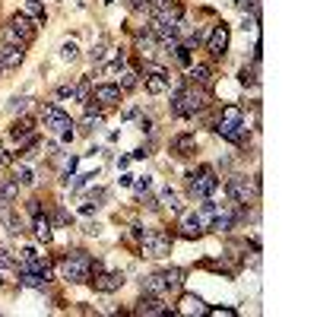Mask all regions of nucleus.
Here are the masks:
<instances>
[{"label":"nucleus","mask_w":317,"mask_h":317,"mask_svg":"<svg viewBox=\"0 0 317 317\" xmlns=\"http://www.w3.org/2000/svg\"><path fill=\"white\" fill-rule=\"evenodd\" d=\"M20 283L29 286V289H45V279L35 276V273H20Z\"/></svg>","instance_id":"nucleus-30"},{"label":"nucleus","mask_w":317,"mask_h":317,"mask_svg":"<svg viewBox=\"0 0 317 317\" xmlns=\"http://www.w3.org/2000/svg\"><path fill=\"white\" fill-rule=\"evenodd\" d=\"M96 178H99V172H86V175H80V178H73V181H67V184H70L73 191H80L83 184H89V181H96Z\"/></svg>","instance_id":"nucleus-34"},{"label":"nucleus","mask_w":317,"mask_h":317,"mask_svg":"<svg viewBox=\"0 0 317 317\" xmlns=\"http://www.w3.org/2000/svg\"><path fill=\"white\" fill-rule=\"evenodd\" d=\"M105 54H108V39H99L96 45H92V51H89L92 64H102V61H105Z\"/></svg>","instance_id":"nucleus-26"},{"label":"nucleus","mask_w":317,"mask_h":317,"mask_svg":"<svg viewBox=\"0 0 317 317\" xmlns=\"http://www.w3.org/2000/svg\"><path fill=\"white\" fill-rule=\"evenodd\" d=\"M219 175H216V169L213 165H200L197 172H191L188 175V194L194 197V200H207V197H213L216 191H219Z\"/></svg>","instance_id":"nucleus-4"},{"label":"nucleus","mask_w":317,"mask_h":317,"mask_svg":"<svg viewBox=\"0 0 317 317\" xmlns=\"http://www.w3.org/2000/svg\"><path fill=\"white\" fill-rule=\"evenodd\" d=\"M134 184H137V191H140V194H146V191H149V184H153V181H149V178H140V181H134Z\"/></svg>","instance_id":"nucleus-43"},{"label":"nucleus","mask_w":317,"mask_h":317,"mask_svg":"<svg viewBox=\"0 0 317 317\" xmlns=\"http://www.w3.org/2000/svg\"><path fill=\"white\" fill-rule=\"evenodd\" d=\"M105 4H115V0H105Z\"/></svg>","instance_id":"nucleus-47"},{"label":"nucleus","mask_w":317,"mask_h":317,"mask_svg":"<svg viewBox=\"0 0 317 317\" xmlns=\"http://www.w3.org/2000/svg\"><path fill=\"white\" fill-rule=\"evenodd\" d=\"M121 92L124 89L118 83H99V86H92V99L102 105H115V102H121Z\"/></svg>","instance_id":"nucleus-13"},{"label":"nucleus","mask_w":317,"mask_h":317,"mask_svg":"<svg viewBox=\"0 0 317 317\" xmlns=\"http://www.w3.org/2000/svg\"><path fill=\"white\" fill-rule=\"evenodd\" d=\"M89 99H92V83H89V80H80V83H77V102L86 105Z\"/></svg>","instance_id":"nucleus-31"},{"label":"nucleus","mask_w":317,"mask_h":317,"mask_svg":"<svg viewBox=\"0 0 317 317\" xmlns=\"http://www.w3.org/2000/svg\"><path fill=\"white\" fill-rule=\"evenodd\" d=\"M29 213L32 216H42V200H29Z\"/></svg>","instance_id":"nucleus-41"},{"label":"nucleus","mask_w":317,"mask_h":317,"mask_svg":"<svg viewBox=\"0 0 317 317\" xmlns=\"http://www.w3.org/2000/svg\"><path fill=\"white\" fill-rule=\"evenodd\" d=\"M216 134L222 140H229L235 146H245L248 143V124H245V111L238 105H226L219 115V124H216Z\"/></svg>","instance_id":"nucleus-2"},{"label":"nucleus","mask_w":317,"mask_h":317,"mask_svg":"<svg viewBox=\"0 0 317 317\" xmlns=\"http://www.w3.org/2000/svg\"><path fill=\"white\" fill-rule=\"evenodd\" d=\"M134 314H175L172 308H165V302H162V295H149L146 292V298H140L137 302V308H134Z\"/></svg>","instance_id":"nucleus-11"},{"label":"nucleus","mask_w":317,"mask_h":317,"mask_svg":"<svg viewBox=\"0 0 317 317\" xmlns=\"http://www.w3.org/2000/svg\"><path fill=\"white\" fill-rule=\"evenodd\" d=\"M4 39H7V45H20V48L32 45V39H35V23L29 20L26 13H16L13 20H10V26L4 29Z\"/></svg>","instance_id":"nucleus-6"},{"label":"nucleus","mask_w":317,"mask_h":317,"mask_svg":"<svg viewBox=\"0 0 317 317\" xmlns=\"http://www.w3.org/2000/svg\"><path fill=\"white\" fill-rule=\"evenodd\" d=\"M89 283H92V289L96 292H105V295H111V292H118V289H124V273H111V270H96L89 276Z\"/></svg>","instance_id":"nucleus-8"},{"label":"nucleus","mask_w":317,"mask_h":317,"mask_svg":"<svg viewBox=\"0 0 317 317\" xmlns=\"http://www.w3.org/2000/svg\"><path fill=\"white\" fill-rule=\"evenodd\" d=\"M178 311H181V314H194V311H197V314H207L210 308L203 305L197 295H184V298H181V308H178Z\"/></svg>","instance_id":"nucleus-21"},{"label":"nucleus","mask_w":317,"mask_h":317,"mask_svg":"<svg viewBox=\"0 0 317 317\" xmlns=\"http://www.w3.org/2000/svg\"><path fill=\"white\" fill-rule=\"evenodd\" d=\"M210 102V89H203V86H194L184 80L175 92H172V115L175 118H197V111Z\"/></svg>","instance_id":"nucleus-1"},{"label":"nucleus","mask_w":317,"mask_h":317,"mask_svg":"<svg viewBox=\"0 0 317 317\" xmlns=\"http://www.w3.org/2000/svg\"><path fill=\"white\" fill-rule=\"evenodd\" d=\"M58 99H70V102H77V83H67L58 89Z\"/></svg>","instance_id":"nucleus-36"},{"label":"nucleus","mask_w":317,"mask_h":317,"mask_svg":"<svg viewBox=\"0 0 317 317\" xmlns=\"http://www.w3.org/2000/svg\"><path fill=\"white\" fill-rule=\"evenodd\" d=\"M143 292H149V295H165V292H169V286H165V276H162V273L146 276V279H143Z\"/></svg>","instance_id":"nucleus-20"},{"label":"nucleus","mask_w":317,"mask_h":317,"mask_svg":"<svg viewBox=\"0 0 317 317\" xmlns=\"http://www.w3.org/2000/svg\"><path fill=\"white\" fill-rule=\"evenodd\" d=\"M172 83V77L165 73V67H156L153 73H146V92H153V96H159V92H165Z\"/></svg>","instance_id":"nucleus-15"},{"label":"nucleus","mask_w":317,"mask_h":317,"mask_svg":"<svg viewBox=\"0 0 317 317\" xmlns=\"http://www.w3.org/2000/svg\"><path fill=\"white\" fill-rule=\"evenodd\" d=\"M20 273H35V276H42L45 283H51V267H48V260H42L39 254L23 257L20 260Z\"/></svg>","instance_id":"nucleus-12"},{"label":"nucleus","mask_w":317,"mask_h":317,"mask_svg":"<svg viewBox=\"0 0 317 317\" xmlns=\"http://www.w3.org/2000/svg\"><path fill=\"white\" fill-rule=\"evenodd\" d=\"M146 156H149V149L140 146V149H134V156H130V159H146Z\"/></svg>","instance_id":"nucleus-44"},{"label":"nucleus","mask_w":317,"mask_h":317,"mask_svg":"<svg viewBox=\"0 0 317 317\" xmlns=\"http://www.w3.org/2000/svg\"><path fill=\"white\" fill-rule=\"evenodd\" d=\"M26 16H32V20L35 23H45V4H42V0H26Z\"/></svg>","instance_id":"nucleus-24"},{"label":"nucleus","mask_w":317,"mask_h":317,"mask_svg":"<svg viewBox=\"0 0 317 317\" xmlns=\"http://www.w3.org/2000/svg\"><path fill=\"white\" fill-rule=\"evenodd\" d=\"M0 61H4V70H16V67L26 61V48H20V45H4V48H0Z\"/></svg>","instance_id":"nucleus-16"},{"label":"nucleus","mask_w":317,"mask_h":317,"mask_svg":"<svg viewBox=\"0 0 317 317\" xmlns=\"http://www.w3.org/2000/svg\"><path fill=\"white\" fill-rule=\"evenodd\" d=\"M172 153H175L178 159L194 156V153H197V137H194V134H178V137L172 140Z\"/></svg>","instance_id":"nucleus-14"},{"label":"nucleus","mask_w":317,"mask_h":317,"mask_svg":"<svg viewBox=\"0 0 317 317\" xmlns=\"http://www.w3.org/2000/svg\"><path fill=\"white\" fill-rule=\"evenodd\" d=\"M140 130H143V134H149V130H153V121L143 118V121H140Z\"/></svg>","instance_id":"nucleus-45"},{"label":"nucleus","mask_w":317,"mask_h":317,"mask_svg":"<svg viewBox=\"0 0 317 317\" xmlns=\"http://www.w3.org/2000/svg\"><path fill=\"white\" fill-rule=\"evenodd\" d=\"M102 270L99 260H92L86 251H70L64 257V264H61V276L67 279V283H89V276Z\"/></svg>","instance_id":"nucleus-3"},{"label":"nucleus","mask_w":317,"mask_h":317,"mask_svg":"<svg viewBox=\"0 0 317 317\" xmlns=\"http://www.w3.org/2000/svg\"><path fill=\"white\" fill-rule=\"evenodd\" d=\"M162 276H165V286H169V292H178V289H181V283H184V270H178V267L165 270Z\"/></svg>","instance_id":"nucleus-23"},{"label":"nucleus","mask_w":317,"mask_h":317,"mask_svg":"<svg viewBox=\"0 0 317 317\" xmlns=\"http://www.w3.org/2000/svg\"><path fill=\"white\" fill-rule=\"evenodd\" d=\"M0 73H4V61H0Z\"/></svg>","instance_id":"nucleus-46"},{"label":"nucleus","mask_w":317,"mask_h":317,"mask_svg":"<svg viewBox=\"0 0 317 317\" xmlns=\"http://www.w3.org/2000/svg\"><path fill=\"white\" fill-rule=\"evenodd\" d=\"M32 229H35V238L42 241V245H51V238H54V232H51V219L42 213V216H32Z\"/></svg>","instance_id":"nucleus-18"},{"label":"nucleus","mask_w":317,"mask_h":317,"mask_svg":"<svg viewBox=\"0 0 317 317\" xmlns=\"http://www.w3.org/2000/svg\"><path fill=\"white\" fill-rule=\"evenodd\" d=\"M140 251H143V257H153V260L169 257V254H172V235L162 232V229L146 232V235L140 238Z\"/></svg>","instance_id":"nucleus-7"},{"label":"nucleus","mask_w":317,"mask_h":317,"mask_svg":"<svg viewBox=\"0 0 317 317\" xmlns=\"http://www.w3.org/2000/svg\"><path fill=\"white\" fill-rule=\"evenodd\" d=\"M32 127H35V121H32V118H23V121H16V124L10 127V137H13V140H26V137H32Z\"/></svg>","instance_id":"nucleus-22"},{"label":"nucleus","mask_w":317,"mask_h":317,"mask_svg":"<svg viewBox=\"0 0 317 317\" xmlns=\"http://www.w3.org/2000/svg\"><path fill=\"white\" fill-rule=\"evenodd\" d=\"M42 124H45V130H51V134H64V130L73 127L70 115H67V111H61L58 105H45V108H42Z\"/></svg>","instance_id":"nucleus-9"},{"label":"nucleus","mask_w":317,"mask_h":317,"mask_svg":"<svg viewBox=\"0 0 317 317\" xmlns=\"http://www.w3.org/2000/svg\"><path fill=\"white\" fill-rule=\"evenodd\" d=\"M54 222H58V226H70V222H73V216H70L67 210H58V213H54Z\"/></svg>","instance_id":"nucleus-38"},{"label":"nucleus","mask_w":317,"mask_h":317,"mask_svg":"<svg viewBox=\"0 0 317 317\" xmlns=\"http://www.w3.org/2000/svg\"><path fill=\"white\" fill-rule=\"evenodd\" d=\"M232 226H235V213H216L213 219H210V229L216 232V235H226V232H232Z\"/></svg>","instance_id":"nucleus-19"},{"label":"nucleus","mask_w":317,"mask_h":317,"mask_svg":"<svg viewBox=\"0 0 317 317\" xmlns=\"http://www.w3.org/2000/svg\"><path fill=\"white\" fill-rule=\"evenodd\" d=\"M188 83L210 89V83H213V70H210L207 64H191V67H188Z\"/></svg>","instance_id":"nucleus-17"},{"label":"nucleus","mask_w":317,"mask_h":317,"mask_svg":"<svg viewBox=\"0 0 317 317\" xmlns=\"http://www.w3.org/2000/svg\"><path fill=\"white\" fill-rule=\"evenodd\" d=\"M16 181H20V188H29V184H35V172L20 165V169H16Z\"/></svg>","instance_id":"nucleus-29"},{"label":"nucleus","mask_w":317,"mask_h":317,"mask_svg":"<svg viewBox=\"0 0 317 317\" xmlns=\"http://www.w3.org/2000/svg\"><path fill=\"white\" fill-rule=\"evenodd\" d=\"M172 51H175V61H178L181 67H191V48H188V45H181V42H178Z\"/></svg>","instance_id":"nucleus-28"},{"label":"nucleus","mask_w":317,"mask_h":317,"mask_svg":"<svg viewBox=\"0 0 317 317\" xmlns=\"http://www.w3.org/2000/svg\"><path fill=\"white\" fill-rule=\"evenodd\" d=\"M162 203H165V207H172V210H178V213H181V200H178V194H175L172 188H165V191H162Z\"/></svg>","instance_id":"nucleus-33"},{"label":"nucleus","mask_w":317,"mask_h":317,"mask_svg":"<svg viewBox=\"0 0 317 317\" xmlns=\"http://www.w3.org/2000/svg\"><path fill=\"white\" fill-rule=\"evenodd\" d=\"M121 89H134L137 86V70H130V67H121V80H118Z\"/></svg>","instance_id":"nucleus-27"},{"label":"nucleus","mask_w":317,"mask_h":317,"mask_svg":"<svg viewBox=\"0 0 317 317\" xmlns=\"http://www.w3.org/2000/svg\"><path fill=\"white\" fill-rule=\"evenodd\" d=\"M13 267H16V260L10 257V251L0 248V270H13Z\"/></svg>","instance_id":"nucleus-37"},{"label":"nucleus","mask_w":317,"mask_h":317,"mask_svg":"<svg viewBox=\"0 0 317 317\" xmlns=\"http://www.w3.org/2000/svg\"><path fill=\"white\" fill-rule=\"evenodd\" d=\"M226 194H229L232 203H238V207H248V203L260 194V181L248 178V175H232L229 184H226Z\"/></svg>","instance_id":"nucleus-5"},{"label":"nucleus","mask_w":317,"mask_h":317,"mask_svg":"<svg viewBox=\"0 0 317 317\" xmlns=\"http://www.w3.org/2000/svg\"><path fill=\"white\" fill-rule=\"evenodd\" d=\"M207 51H210L213 61L226 58V51H229V26H226V23H216V26H213L210 39H207Z\"/></svg>","instance_id":"nucleus-10"},{"label":"nucleus","mask_w":317,"mask_h":317,"mask_svg":"<svg viewBox=\"0 0 317 317\" xmlns=\"http://www.w3.org/2000/svg\"><path fill=\"white\" fill-rule=\"evenodd\" d=\"M16 194H20V181H16V178H13V181H7L4 188H0V200H4V203H13V200H16Z\"/></svg>","instance_id":"nucleus-25"},{"label":"nucleus","mask_w":317,"mask_h":317,"mask_svg":"<svg viewBox=\"0 0 317 317\" xmlns=\"http://www.w3.org/2000/svg\"><path fill=\"white\" fill-rule=\"evenodd\" d=\"M26 105H29V99H13L10 102V111L16 115V111H26Z\"/></svg>","instance_id":"nucleus-39"},{"label":"nucleus","mask_w":317,"mask_h":317,"mask_svg":"<svg viewBox=\"0 0 317 317\" xmlns=\"http://www.w3.org/2000/svg\"><path fill=\"white\" fill-rule=\"evenodd\" d=\"M4 226H7L10 235H20V232H23V226H20V219H16V213H7V216H4Z\"/></svg>","instance_id":"nucleus-35"},{"label":"nucleus","mask_w":317,"mask_h":317,"mask_svg":"<svg viewBox=\"0 0 317 317\" xmlns=\"http://www.w3.org/2000/svg\"><path fill=\"white\" fill-rule=\"evenodd\" d=\"M130 10H137V13L149 10V0H130Z\"/></svg>","instance_id":"nucleus-40"},{"label":"nucleus","mask_w":317,"mask_h":317,"mask_svg":"<svg viewBox=\"0 0 317 317\" xmlns=\"http://www.w3.org/2000/svg\"><path fill=\"white\" fill-rule=\"evenodd\" d=\"M96 207H99V203L89 200V203H83V207H80V213H83V216H92V213H96Z\"/></svg>","instance_id":"nucleus-42"},{"label":"nucleus","mask_w":317,"mask_h":317,"mask_svg":"<svg viewBox=\"0 0 317 317\" xmlns=\"http://www.w3.org/2000/svg\"><path fill=\"white\" fill-rule=\"evenodd\" d=\"M77 54H80V48H77V42H73V39L61 45V58H64V61H77Z\"/></svg>","instance_id":"nucleus-32"}]
</instances>
